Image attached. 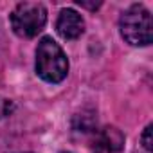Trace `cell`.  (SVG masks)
<instances>
[{
	"label": "cell",
	"instance_id": "1",
	"mask_svg": "<svg viewBox=\"0 0 153 153\" xmlns=\"http://www.w3.org/2000/svg\"><path fill=\"white\" fill-rule=\"evenodd\" d=\"M36 74L47 83H61L68 74V59L51 36H43L38 43Z\"/></svg>",
	"mask_w": 153,
	"mask_h": 153
},
{
	"label": "cell",
	"instance_id": "2",
	"mask_svg": "<svg viewBox=\"0 0 153 153\" xmlns=\"http://www.w3.org/2000/svg\"><path fill=\"white\" fill-rule=\"evenodd\" d=\"M119 31L126 43L133 47H146L153 40V20L142 4L130 6L119 18Z\"/></svg>",
	"mask_w": 153,
	"mask_h": 153
},
{
	"label": "cell",
	"instance_id": "3",
	"mask_svg": "<svg viewBox=\"0 0 153 153\" xmlns=\"http://www.w3.org/2000/svg\"><path fill=\"white\" fill-rule=\"evenodd\" d=\"M11 27L20 38H34L47 22V9L40 2H20L11 16Z\"/></svg>",
	"mask_w": 153,
	"mask_h": 153
},
{
	"label": "cell",
	"instance_id": "4",
	"mask_svg": "<svg viewBox=\"0 0 153 153\" xmlns=\"http://www.w3.org/2000/svg\"><path fill=\"white\" fill-rule=\"evenodd\" d=\"M56 31L63 40H78L85 33V20L74 9H61L56 22Z\"/></svg>",
	"mask_w": 153,
	"mask_h": 153
},
{
	"label": "cell",
	"instance_id": "5",
	"mask_svg": "<svg viewBox=\"0 0 153 153\" xmlns=\"http://www.w3.org/2000/svg\"><path fill=\"white\" fill-rule=\"evenodd\" d=\"M123 146H124V135L117 128L108 126L97 133L94 149L96 153H119Z\"/></svg>",
	"mask_w": 153,
	"mask_h": 153
},
{
	"label": "cell",
	"instance_id": "6",
	"mask_svg": "<svg viewBox=\"0 0 153 153\" xmlns=\"http://www.w3.org/2000/svg\"><path fill=\"white\" fill-rule=\"evenodd\" d=\"M151 124H148L146 128H144V131H142V135H140V140H142V146H144V149L146 151H153V140H151Z\"/></svg>",
	"mask_w": 153,
	"mask_h": 153
},
{
	"label": "cell",
	"instance_id": "7",
	"mask_svg": "<svg viewBox=\"0 0 153 153\" xmlns=\"http://www.w3.org/2000/svg\"><path fill=\"white\" fill-rule=\"evenodd\" d=\"M15 110V105L11 99H6V97H0V119L7 117L9 114H13Z\"/></svg>",
	"mask_w": 153,
	"mask_h": 153
},
{
	"label": "cell",
	"instance_id": "8",
	"mask_svg": "<svg viewBox=\"0 0 153 153\" xmlns=\"http://www.w3.org/2000/svg\"><path fill=\"white\" fill-rule=\"evenodd\" d=\"M78 6H81V7H85V9H97L99 6H101V2H96V4H90V2H83V0H78Z\"/></svg>",
	"mask_w": 153,
	"mask_h": 153
}]
</instances>
